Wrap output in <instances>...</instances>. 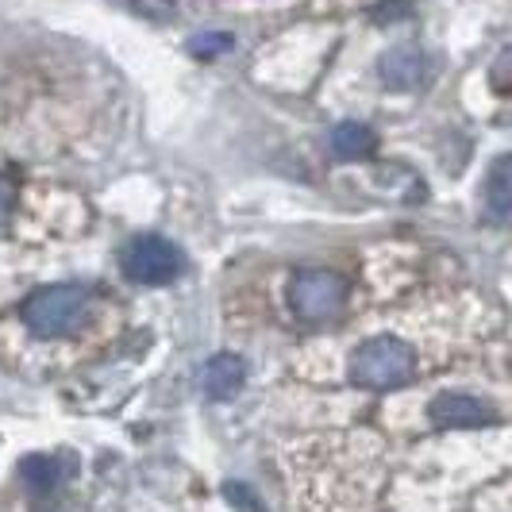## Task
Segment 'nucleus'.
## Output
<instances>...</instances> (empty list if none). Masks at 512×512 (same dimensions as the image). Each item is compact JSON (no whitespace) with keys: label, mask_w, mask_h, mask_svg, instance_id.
<instances>
[{"label":"nucleus","mask_w":512,"mask_h":512,"mask_svg":"<svg viewBox=\"0 0 512 512\" xmlns=\"http://www.w3.org/2000/svg\"><path fill=\"white\" fill-rule=\"evenodd\" d=\"M489 85L497 93H512V51L497 54V62L489 66Z\"/></svg>","instance_id":"obj_11"},{"label":"nucleus","mask_w":512,"mask_h":512,"mask_svg":"<svg viewBox=\"0 0 512 512\" xmlns=\"http://www.w3.org/2000/svg\"><path fill=\"white\" fill-rule=\"evenodd\" d=\"M343 301H347V282L335 270L308 266V270H297L289 282V308L305 324H324V320L339 316Z\"/></svg>","instance_id":"obj_3"},{"label":"nucleus","mask_w":512,"mask_h":512,"mask_svg":"<svg viewBox=\"0 0 512 512\" xmlns=\"http://www.w3.org/2000/svg\"><path fill=\"white\" fill-rule=\"evenodd\" d=\"M12 212H16V185L0 178V228H8Z\"/></svg>","instance_id":"obj_15"},{"label":"nucleus","mask_w":512,"mask_h":512,"mask_svg":"<svg viewBox=\"0 0 512 512\" xmlns=\"http://www.w3.org/2000/svg\"><path fill=\"white\" fill-rule=\"evenodd\" d=\"M228 501H231V505H239L243 512H266L255 501V493L243 486V482H231V486H228Z\"/></svg>","instance_id":"obj_13"},{"label":"nucleus","mask_w":512,"mask_h":512,"mask_svg":"<svg viewBox=\"0 0 512 512\" xmlns=\"http://www.w3.org/2000/svg\"><path fill=\"white\" fill-rule=\"evenodd\" d=\"M143 16H151V20H170L174 16V0H131Z\"/></svg>","instance_id":"obj_14"},{"label":"nucleus","mask_w":512,"mask_h":512,"mask_svg":"<svg viewBox=\"0 0 512 512\" xmlns=\"http://www.w3.org/2000/svg\"><path fill=\"white\" fill-rule=\"evenodd\" d=\"M489 205L497 208L501 216H509L512 212V178H493V185H489Z\"/></svg>","instance_id":"obj_12"},{"label":"nucleus","mask_w":512,"mask_h":512,"mask_svg":"<svg viewBox=\"0 0 512 512\" xmlns=\"http://www.w3.org/2000/svg\"><path fill=\"white\" fill-rule=\"evenodd\" d=\"M378 77L385 89L393 93H409L424 81V51L416 43H397L378 58Z\"/></svg>","instance_id":"obj_5"},{"label":"nucleus","mask_w":512,"mask_h":512,"mask_svg":"<svg viewBox=\"0 0 512 512\" xmlns=\"http://www.w3.org/2000/svg\"><path fill=\"white\" fill-rule=\"evenodd\" d=\"M120 266L131 282L139 285H170L174 278H181L185 270V255L178 251V243L162 239V235H135L124 255H120Z\"/></svg>","instance_id":"obj_4"},{"label":"nucleus","mask_w":512,"mask_h":512,"mask_svg":"<svg viewBox=\"0 0 512 512\" xmlns=\"http://www.w3.org/2000/svg\"><path fill=\"white\" fill-rule=\"evenodd\" d=\"M428 416L439 428H482V424H493V409L482 405L478 397H470V393H439L436 401L428 405Z\"/></svg>","instance_id":"obj_6"},{"label":"nucleus","mask_w":512,"mask_h":512,"mask_svg":"<svg viewBox=\"0 0 512 512\" xmlns=\"http://www.w3.org/2000/svg\"><path fill=\"white\" fill-rule=\"evenodd\" d=\"M231 39L228 31H201V35H193L189 39V51L197 54V58H220V54L231 51Z\"/></svg>","instance_id":"obj_10"},{"label":"nucleus","mask_w":512,"mask_h":512,"mask_svg":"<svg viewBox=\"0 0 512 512\" xmlns=\"http://www.w3.org/2000/svg\"><path fill=\"white\" fill-rule=\"evenodd\" d=\"M416 378V351L397 335H374L351 355V382L362 389H397Z\"/></svg>","instance_id":"obj_1"},{"label":"nucleus","mask_w":512,"mask_h":512,"mask_svg":"<svg viewBox=\"0 0 512 512\" xmlns=\"http://www.w3.org/2000/svg\"><path fill=\"white\" fill-rule=\"evenodd\" d=\"M405 8H409V0H389V4H378V8H374V20H378V24L397 20V16H405Z\"/></svg>","instance_id":"obj_16"},{"label":"nucleus","mask_w":512,"mask_h":512,"mask_svg":"<svg viewBox=\"0 0 512 512\" xmlns=\"http://www.w3.org/2000/svg\"><path fill=\"white\" fill-rule=\"evenodd\" d=\"M62 474H66L62 462L51 459V455H31V459L20 462V478L35 493H54V489L62 486Z\"/></svg>","instance_id":"obj_9"},{"label":"nucleus","mask_w":512,"mask_h":512,"mask_svg":"<svg viewBox=\"0 0 512 512\" xmlns=\"http://www.w3.org/2000/svg\"><path fill=\"white\" fill-rule=\"evenodd\" d=\"M85 308H89L85 289H77V285H43V289L27 293L20 316H24V324L35 335L58 339L66 332H77V324L85 320Z\"/></svg>","instance_id":"obj_2"},{"label":"nucleus","mask_w":512,"mask_h":512,"mask_svg":"<svg viewBox=\"0 0 512 512\" xmlns=\"http://www.w3.org/2000/svg\"><path fill=\"white\" fill-rule=\"evenodd\" d=\"M201 382H205V393L212 401H228L247 382V362L239 359V355H212L205 362Z\"/></svg>","instance_id":"obj_7"},{"label":"nucleus","mask_w":512,"mask_h":512,"mask_svg":"<svg viewBox=\"0 0 512 512\" xmlns=\"http://www.w3.org/2000/svg\"><path fill=\"white\" fill-rule=\"evenodd\" d=\"M374 151H378V135L359 120H347L332 131V154L339 162H366Z\"/></svg>","instance_id":"obj_8"}]
</instances>
